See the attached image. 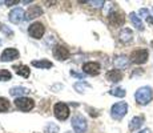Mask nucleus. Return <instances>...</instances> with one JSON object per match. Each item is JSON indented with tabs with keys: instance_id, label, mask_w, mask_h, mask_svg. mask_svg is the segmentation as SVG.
Wrapping results in <instances>:
<instances>
[{
	"instance_id": "obj_32",
	"label": "nucleus",
	"mask_w": 153,
	"mask_h": 133,
	"mask_svg": "<svg viewBox=\"0 0 153 133\" xmlns=\"http://www.w3.org/2000/svg\"><path fill=\"white\" fill-rule=\"evenodd\" d=\"M65 133H72V132H65Z\"/></svg>"
},
{
	"instance_id": "obj_6",
	"label": "nucleus",
	"mask_w": 153,
	"mask_h": 133,
	"mask_svg": "<svg viewBox=\"0 0 153 133\" xmlns=\"http://www.w3.org/2000/svg\"><path fill=\"white\" fill-rule=\"evenodd\" d=\"M72 126L76 133H84L87 131V120L81 114H76L72 117Z\"/></svg>"
},
{
	"instance_id": "obj_8",
	"label": "nucleus",
	"mask_w": 153,
	"mask_h": 133,
	"mask_svg": "<svg viewBox=\"0 0 153 133\" xmlns=\"http://www.w3.org/2000/svg\"><path fill=\"white\" fill-rule=\"evenodd\" d=\"M52 53H53L55 59H57V60H60V61L67 60V59L69 57L68 48H65L64 45H60V44H56V45L53 47V49H52Z\"/></svg>"
},
{
	"instance_id": "obj_20",
	"label": "nucleus",
	"mask_w": 153,
	"mask_h": 133,
	"mask_svg": "<svg viewBox=\"0 0 153 133\" xmlns=\"http://www.w3.org/2000/svg\"><path fill=\"white\" fill-rule=\"evenodd\" d=\"M32 65L36 68H42V69H49V68L53 67V64L48 60H33L32 61Z\"/></svg>"
},
{
	"instance_id": "obj_18",
	"label": "nucleus",
	"mask_w": 153,
	"mask_h": 133,
	"mask_svg": "<svg viewBox=\"0 0 153 133\" xmlns=\"http://www.w3.org/2000/svg\"><path fill=\"white\" fill-rule=\"evenodd\" d=\"M42 13H43V10L39 5H32V7H29V10L27 12V17L28 19H35V17L40 16Z\"/></svg>"
},
{
	"instance_id": "obj_17",
	"label": "nucleus",
	"mask_w": 153,
	"mask_h": 133,
	"mask_svg": "<svg viewBox=\"0 0 153 133\" xmlns=\"http://www.w3.org/2000/svg\"><path fill=\"white\" fill-rule=\"evenodd\" d=\"M143 124H144V117L143 116H136L131 120V123H129V129H131V131H137Z\"/></svg>"
},
{
	"instance_id": "obj_9",
	"label": "nucleus",
	"mask_w": 153,
	"mask_h": 133,
	"mask_svg": "<svg viewBox=\"0 0 153 133\" xmlns=\"http://www.w3.org/2000/svg\"><path fill=\"white\" fill-rule=\"evenodd\" d=\"M100 69H101V67H100V64L96 63V61H89V63H85L83 65V71L85 75L97 76L100 73Z\"/></svg>"
},
{
	"instance_id": "obj_34",
	"label": "nucleus",
	"mask_w": 153,
	"mask_h": 133,
	"mask_svg": "<svg viewBox=\"0 0 153 133\" xmlns=\"http://www.w3.org/2000/svg\"><path fill=\"white\" fill-rule=\"evenodd\" d=\"M152 11H153V8H152Z\"/></svg>"
},
{
	"instance_id": "obj_19",
	"label": "nucleus",
	"mask_w": 153,
	"mask_h": 133,
	"mask_svg": "<svg viewBox=\"0 0 153 133\" xmlns=\"http://www.w3.org/2000/svg\"><path fill=\"white\" fill-rule=\"evenodd\" d=\"M129 19H131L132 24L136 27L139 31H144V24H143V22H141V19H140L139 16H137L136 13H134V12L129 13Z\"/></svg>"
},
{
	"instance_id": "obj_22",
	"label": "nucleus",
	"mask_w": 153,
	"mask_h": 133,
	"mask_svg": "<svg viewBox=\"0 0 153 133\" xmlns=\"http://www.w3.org/2000/svg\"><path fill=\"white\" fill-rule=\"evenodd\" d=\"M109 93L112 94V96H116V97H124L126 92H125V89L124 88H113V89H111L109 91Z\"/></svg>"
},
{
	"instance_id": "obj_33",
	"label": "nucleus",
	"mask_w": 153,
	"mask_h": 133,
	"mask_svg": "<svg viewBox=\"0 0 153 133\" xmlns=\"http://www.w3.org/2000/svg\"><path fill=\"white\" fill-rule=\"evenodd\" d=\"M152 47H153V41H152Z\"/></svg>"
},
{
	"instance_id": "obj_30",
	"label": "nucleus",
	"mask_w": 153,
	"mask_h": 133,
	"mask_svg": "<svg viewBox=\"0 0 153 133\" xmlns=\"http://www.w3.org/2000/svg\"><path fill=\"white\" fill-rule=\"evenodd\" d=\"M5 4L7 5H13V4H19V1H17V0H7Z\"/></svg>"
},
{
	"instance_id": "obj_11",
	"label": "nucleus",
	"mask_w": 153,
	"mask_h": 133,
	"mask_svg": "<svg viewBox=\"0 0 153 133\" xmlns=\"http://www.w3.org/2000/svg\"><path fill=\"white\" fill-rule=\"evenodd\" d=\"M8 17H10V22L13 23V24H19V23H22L23 20H24V10L23 8H13L12 11L10 12L8 15Z\"/></svg>"
},
{
	"instance_id": "obj_12",
	"label": "nucleus",
	"mask_w": 153,
	"mask_h": 133,
	"mask_svg": "<svg viewBox=\"0 0 153 133\" xmlns=\"http://www.w3.org/2000/svg\"><path fill=\"white\" fill-rule=\"evenodd\" d=\"M19 57V51L15 48H7L4 52L1 53V56H0V60L3 61V63H7V61H12L15 59Z\"/></svg>"
},
{
	"instance_id": "obj_1",
	"label": "nucleus",
	"mask_w": 153,
	"mask_h": 133,
	"mask_svg": "<svg viewBox=\"0 0 153 133\" xmlns=\"http://www.w3.org/2000/svg\"><path fill=\"white\" fill-rule=\"evenodd\" d=\"M134 99H136V103L140 105H146L152 101L153 99V91L151 87H141L136 91L134 93Z\"/></svg>"
},
{
	"instance_id": "obj_23",
	"label": "nucleus",
	"mask_w": 153,
	"mask_h": 133,
	"mask_svg": "<svg viewBox=\"0 0 153 133\" xmlns=\"http://www.w3.org/2000/svg\"><path fill=\"white\" fill-rule=\"evenodd\" d=\"M10 101H8L7 99H4V97H0V113H3V112H7L8 109H10Z\"/></svg>"
},
{
	"instance_id": "obj_5",
	"label": "nucleus",
	"mask_w": 153,
	"mask_h": 133,
	"mask_svg": "<svg viewBox=\"0 0 153 133\" xmlns=\"http://www.w3.org/2000/svg\"><path fill=\"white\" fill-rule=\"evenodd\" d=\"M15 105H16V108L20 109V111L28 112V111H31V109H33L35 101L32 99H29V97H17V99L15 100Z\"/></svg>"
},
{
	"instance_id": "obj_4",
	"label": "nucleus",
	"mask_w": 153,
	"mask_h": 133,
	"mask_svg": "<svg viewBox=\"0 0 153 133\" xmlns=\"http://www.w3.org/2000/svg\"><path fill=\"white\" fill-rule=\"evenodd\" d=\"M53 114H55L56 119L60 120V121L67 120L69 117V108H68V105L64 104V103H57V104H55V106H53Z\"/></svg>"
},
{
	"instance_id": "obj_14",
	"label": "nucleus",
	"mask_w": 153,
	"mask_h": 133,
	"mask_svg": "<svg viewBox=\"0 0 153 133\" xmlns=\"http://www.w3.org/2000/svg\"><path fill=\"white\" fill-rule=\"evenodd\" d=\"M113 64H114V67H116L117 69H125V68L129 67V60H128L126 56L120 55V56H116V57H114Z\"/></svg>"
},
{
	"instance_id": "obj_31",
	"label": "nucleus",
	"mask_w": 153,
	"mask_h": 133,
	"mask_svg": "<svg viewBox=\"0 0 153 133\" xmlns=\"http://www.w3.org/2000/svg\"><path fill=\"white\" fill-rule=\"evenodd\" d=\"M139 133H151V131H149V129H144V131H141Z\"/></svg>"
},
{
	"instance_id": "obj_27",
	"label": "nucleus",
	"mask_w": 153,
	"mask_h": 133,
	"mask_svg": "<svg viewBox=\"0 0 153 133\" xmlns=\"http://www.w3.org/2000/svg\"><path fill=\"white\" fill-rule=\"evenodd\" d=\"M87 3V4H91L92 7H101V5L105 4V1H102V0H97V1H84Z\"/></svg>"
},
{
	"instance_id": "obj_16",
	"label": "nucleus",
	"mask_w": 153,
	"mask_h": 133,
	"mask_svg": "<svg viewBox=\"0 0 153 133\" xmlns=\"http://www.w3.org/2000/svg\"><path fill=\"white\" fill-rule=\"evenodd\" d=\"M12 69H15V72L17 73L19 76H23V77H28L29 76V68L24 64H19V65H13Z\"/></svg>"
},
{
	"instance_id": "obj_2",
	"label": "nucleus",
	"mask_w": 153,
	"mask_h": 133,
	"mask_svg": "<svg viewBox=\"0 0 153 133\" xmlns=\"http://www.w3.org/2000/svg\"><path fill=\"white\" fill-rule=\"evenodd\" d=\"M126 112H128V104H126L125 101H120V103H116V104L112 105L111 116H112V119H114V120H121L126 114Z\"/></svg>"
},
{
	"instance_id": "obj_3",
	"label": "nucleus",
	"mask_w": 153,
	"mask_h": 133,
	"mask_svg": "<svg viewBox=\"0 0 153 133\" xmlns=\"http://www.w3.org/2000/svg\"><path fill=\"white\" fill-rule=\"evenodd\" d=\"M148 57H149V52L148 49L145 48H140V49H136V51H133L131 53V61L133 64H144L148 61Z\"/></svg>"
},
{
	"instance_id": "obj_21",
	"label": "nucleus",
	"mask_w": 153,
	"mask_h": 133,
	"mask_svg": "<svg viewBox=\"0 0 153 133\" xmlns=\"http://www.w3.org/2000/svg\"><path fill=\"white\" fill-rule=\"evenodd\" d=\"M27 92H29V91L25 87H13V88H11V91H10L11 96H15V97H17V96L20 97L22 94H25Z\"/></svg>"
},
{
	"instance_id": "obj_26",
	"label": "nucleus",
	"mask_w": 153,
	"mask_h": 133,
	"mask_svg": "<svg viewBox=\"0 0 153 133\" xmlns=\"http://www.w3.org/2000/svg\"><path fill=\"white\" fill-rule=\"evenodd\" d=\"M45 133H59V128H57V125H55L53 123L48 124V125L45 126Z\"/></svg>"
},
{
	"instance_id": "obj_28",
	"label": "nucleus",
	"mask_w": 153,
	"mask_h": 133,
	"mask_svg": "<svg viewBox=\"0 0 153 133\" xmlns=\"http://www.w3.org/2000/svg\"><path fill=\"white\" fill-rule=\"evenodd\" d=\"M71 76H73V77H77V79H81V80H84V77H85V73H79V72H75V71H71Z\"/></svg>"
},
{
	"instance_id": "obj_13",
	"label": "nucleus",
	"mask_w": 153,
	"mask_h": 133,
	"mask_svg": "<svg viewBox=\"0 0 153 133\" xmlns=\"http://www.w3.org/2000/svg\"><path fill=\"white\" fill-rule=\"evenodd\" d=\"M105 77L111 82H119L123 80V73H121V71H119V69H111L107 72Z\"/></svg>"
},
{
	"instance_id": "obj_15",
	"label": "nucleus",
	"mask_w": 153,
	"mask_h": 133,
	"mask_svg": "<svg viewBox=\"0 0 153 133\" xmlns=\"http://www.w3.org/2000/svg\"><path fill=\"white\" fill-rule=\"evenodd\" d=\"M119 39L121 43H131L133 39V32L129 28H123L119 33Z\"/></svg>"
},
{
	"instance_id": "obj_29",
	"label": "nucleus",
	"mask_w": 153,
	"mask_h": 133,
	"mask_svg": "<svg viewBox=\"0 0 153 133\" xmlns=\"http://www.w3.org/2000/svg\"><path fill=\"white\" fill-rule=\"evenodd\" d=\"M139 15H143V16L146 19V17L149 16V10H146V8H141V10L139 11Z\"/></svg>"
},
{
	"instance_id": "obj_25",
	"label": "nucleus",
	"mask_w": 153,
	"mask_h": 133,
	"mask_svg": "<svg viewBox=\"0 0 153 133\" xmlns=\"http://www.w3.org/2000/svg\"><path fill=\"white\" fill-rule=\"evenodd\" d=\"M11 77H12V75L10 71L0 69V81H8V80H11Z\"/></svg>"
},
{
	"instance_id": "obj_24",
	"label": "nucleus",
	"mask_w": 153,
	"mask_h": 133,
	"mask_svg": "<svg viewBox=\"0 0 153 133\" xmlns=\"http://www.w3.org/2000/svg\"><path fill=\"white\" fill-rule=\"evenodd\" d=\"M87 88H89V85H88L85 81H79V82H76V84H75V89L79 93L85 92V89H87Z\"/></svg>"
},
{
	"instance_id": "obj_7",
	"label": "nucleus",
	"mask_w": 153,
	"mask_h": 133,
	"mask_svg": "<svg viewBox=\"0 0 153 133\" xmlns=\"http://www.w3.org/2000/svg\"><path fill=\"white\" fill-rule=\"evenodd\" d=\"M44 32H45V27H44L42 23H39V22L31 24V25H29V28H28L29 36L33 37V39H42Z\"/></svg>"
},
{
	"instance_id": "obj_10",
	"label": "nucleus",
	"mask_w": 153,
	"mask_h": 133,
	"mask_svg": "<svg viewBox=\"0 0 153 133\" xmlns=\"http://www.w3.org/2000/svg\"><path fill=\"white\" fill-rule=\"evenodd\" d=\"M108 22H109V24L113 25V27H120V25L124 24L125 17L121 12H116V11H113V12H111L109 15H108Z\"/></svg>"
}]
</instances>
